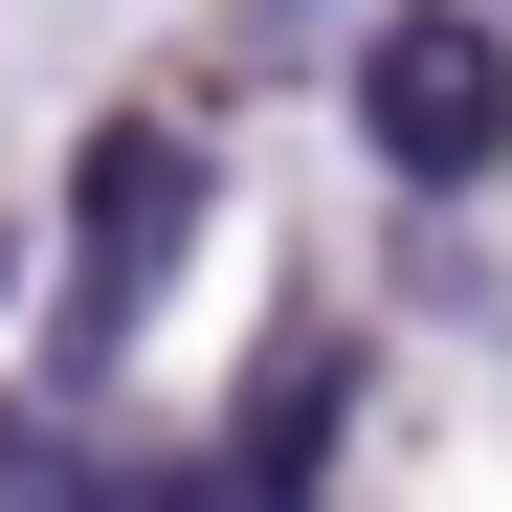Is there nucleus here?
I'll list each match as a JSON object with an SVG mask.
<instances>
[{
	"mask_svg": "<svg viewBox=\"0 0 512 512\" xmlns=\"http://www.w3.org/2000/svg\"><path fill=\"white\" fill-rule=\"evenodd\" d=\"M490 23H512V0H490Z\"/></svg>",
	"mask_w": 512,
	"mask_h": 512,
	"instance_id": "20e7f679",
	"label": "nucleus"
},
{
	"mask_svg": "<svg viewBox=\"0 0 512 512\" xmlns=\"http://www.w3.org/2000/svg\"><path fill=\"white\" fill-rule=\"evenodd\" d=\"M0 512H201V490H156L112 446H67V423H0Z\"/></svg>",
	"mask_w": 512,
	"mask_h": 512,
	"instance_id": "7ed1b4c3",
	"label": "nucleus"
},
{
	"mask_svg": "<svg viewBox=\"0 0 512 512\" xmlns=\"http://www.w3.org/2000/svg\"><path fill=\"white\" fill-rule=\"evenodd\" d=\"M357 134L401 156V179H490L512 156V23L490 0H401V23L357 45Z\"/></svg>",
	"mask_w": 512,
	"mask_h": 512,
	"instance_id": "f257e3e1",
	"label": "nucleus"
},
{
	"mask_svg": "<svg viewBox=\"0 0 512 512\" xmlns=\"http://www.w3.org/2000/svg\"><path fill=\"white\" fill-rule=\"evenodd\" d=\"M179 223H201V156L179 134H90V268H67V357H134V312H156V268H179Z\"/></svg>",
	"mask_w": 512,
	"mask_h": 512,
	"instance_id": "f03ea898",
	"label": "nucleus"
}]
</instances>
